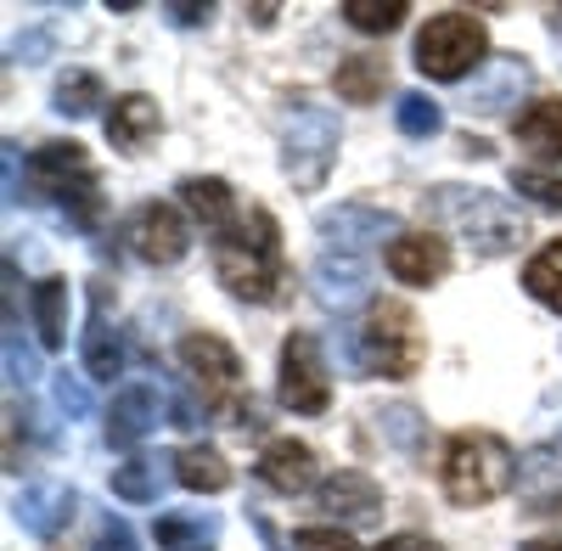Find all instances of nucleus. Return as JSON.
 Here are the masks:
<instances>
[{"mask_svg": "<svg viewBox=\"0 0 562 551\" xmlns=\"http://www.w3.org/2000/svg\"><path fill=\"white\" fill-rule=\"evenodd\" d=\"M315 232H321L326 254H360L366 259L371 243L400 237V220L389 209H378V203H338V209H326L315 220Z\"/></svg>", "mask_w": 562, "mask_h": 551, "instance_id": "9b49d317", "label": "nucleus"}, {"mask_svg": "<svg viewBox=\"0 0 562 551\" xmlns=\"http://www.w3.org/2000/svg\"><path fill=\"white\" fill-rule=\"evenodd\" d=\"M450 270V243L439 232H400L389 243V276L405 288H434Z\"/></svg>", "mask_w": 562, "mask_h": 551, "instance_id": "2eb2a0df", "label": "nucleus"}, {"mask_svg": "<svg viewBox=\"0 0 562 551\" xmlns=\"http://www.w3.org/2000/svg\"><path fill=\"white\" fill-rule=\"evenodd\" d=\"M259 484L276 490V495H304L315 490V450L304 439H270L259 450V462H254Z\"/></svg>", "mask_w": 562, "mask_h": 551, "instance_id": "a211bd4d", "label": "nucleus"}, {"mask_svg": "<svg viewBox=\"0 0 562 551\" xmlns=\"http://www.w3.org/2000/svg\"><path fill=\"white\" fill-rule=\"evenodd\" d=\"M52 400H57V411H63L68 423H85L90 417V383L79 372H57L52 378Z\"/></svg>", "mask_w": 562, "mask_h": 551, "instance_id": "72a5a7b5", "label": "nucleus"}, {"mask_svg": "<svg viewBox=\"0 0 562 551\" xmlns=\"http://www.w3.org/2000/svg\"><path fill=\"white\" fill-rule=\"evenodd\" d=\"M366 288H371V265L360 254H321L310 265V293H315L321 310H333V315L355 310L366 299Z\"/></svg>", "mask_w": 562, "mask_h": 551, "instance_id": "ddd939ff", "label": "nucleus"}, {"mask_svg": "<svg viewBox=\"0 0 562 551\" xmlns=\"http://www.w3.org/2000/svg\"><path fill=\"white\" fill-rule=\"evenodd\" d=\"M79 513V495L57 479H45V484H23V495L12 501V518L23 535H40V540H52L57 529H68Z\"/></svg>", "mask_w": 562, "mask_h": 551, "instance_id": "dca6fc26", "label": "nucleus"}, {"mask_svg": "<svg viewBox=\"0 0 562 551\" xmlns=\"http://www.w3.org/2000/svg\"><path fill=\"white\" fill-rule=\"evenodd\" d=\"M512 192L535 198L540 209H562V180L546 175V169H512Z\"/></svg>", "mask_w": 562, "mask_h": 551, "instance_id": "f704fd0d", "label": "nucleus"}, {"mask_svg": "<svg viewBox=\"0 0 562 551\" xmlns=\"http://www.w3.org/2000/svg\"><path fill=\"white\" fill-rule=\"evenodd\" d=\"M546 29H551V40H562V7H551V18H546Z\"/></svg>", "mask_w": 562, "mask_h": 551, "instance_id": "49530a36", "label": "nucleus"}, {"mask_svg": "<svg viewBox=\"0 0 562 551\" xmlns=\"http://www.w3.org/2000/svg\"><path fill=\"white\" fill-rule=\"evenodd\" d=\"M29 169H34L40 198H52L57 214L74 225V232H97L102 214H108V198H102V175H97V164L85 158L79 142H45V147L34 153Z\"/></svg>", "mask_w": 562, "mask_h": 551, "instance_id": "20e7f679", "label": "nucleus"}, {"mask_svg": "<svg viewBox=\"0 0 562 551\" xmlns=\"http://www.w3.org/2000/svg\"><path fill=\"white\" fill-rule=\"evenodd\" d=\"M276 400L299 411V417H321L333 405V378H326L321 344L310 333H293L281 344V366H276Z\"/></svg>", "mask_w": 562, "mask_h": 551, "instance_id": "6e6552de", "label": "nucleus"}, {"mask_svg": "<svg viewBox=\"0 0 562 551\" xmlns=\"http://www.w3.org/2000/svg\"><path fill=\"white\" fill-rule=\"evenodd\" d=\"M113 495H119V501H135V507H158L164 468L147 462V456H130L124 468H113Z\"/></svg>", "mask_w": 562, "mask_h": 551, "instance_id": "c756f323", "label": "nucleus"}, {"mask_svg": "<svg viewBox=\"0 0 562 551\" xmlns=\"http://www.w3.org/2000/svg\"><path fill=\"white\" fill-rule=\"evenodd\" d=\"M512 130H518V142H524L529 153H540L546 164H562V97L529 102Z\"/></svg>", "mask_w": 562, "mask_h": 551, "instance_id": "5701e85b", "label": "nucleus"}, {"mask_svg": "<svg viewBox=\"0 0 562 551\" xmlns=\"http://www.w3.org/2000/svg\"><path fill=\"white\" fill-rule=\"evenodd\" d=\"M158 130H164V113H158V102L153 97H119L113 108H108V142H113V153H140L147 142H158Z\"/></svg>", "mask_w": 562, "mask_h": 551, "instance_id": "412c9836", "label": "nucleus"}, {"mask_svg": "<svg viewBox=\"0 0 562 551\" xmlns=\"http://www.w3.org/2000/svg\"><path fill=\"white\" fill-rule=\"evenodd\" d=\"M90 551H140V546H135V529L124 518H108L97 529V546H90Z\"/></svg>", "mask_w": 562, "mask_h": 551, "instance_id": "4c0bfd02", "label": "nucleus"}, {"mask_svg": "<svg viewBox=\"0 0 562 551\" xmlns=\"http://www.w3.org/2000/svg\"><path fill=\"white\" fill-rule=\"evenodd\" d=\"M422 203H428V214L445 232H456L479 259H501L524 243V214L506 198H495L490 187H456V180H445V187H434Z\"/></svg>", "mask_w": 562, "mask_h": 551, "instance_id": "f03ea898", "label": "nucleus"}, {"mask_svg": "<svg viewBox=\"0 0 562 551\" xmlns=\"http://www.w3.org/2000/svg\"><path fill=\"white\" fill-rule=\"evenodd\" d=\"M378 551H439V546H434L428 535H389Z\"/></svg>", "mask_w": 562, "mask_h": 551, "instance_id": "79ce46f5", "label": "nucleus"}, {"mask_svg": "<svg viewBox=\"0 0 562 551\" xmlns=\"http://www.w3.org/2000/svg\"><path fill=\"white\" fill-rule=\"evenodd\" d=\"M45 52H52V34H23V40L12 45V57H29V63H40Z\"/></svg>", "mask_w": 562, "mask_h": 551, "instance_id": "a19ab883", "label": "nucleus"}, {"mask_svg": "<svg viewBox=\"0 0 562 551\" xmlns=\"http://www.w3.org/2000/svg\"><path fill=\"white\" fill-rule=\"evenodd\" d=\"M164 18L175 23V29H203L209 18H214V7L203 0V7H164Z\"/></svg>", "mask_w": 562, "mask_h": 551, "instance_id": "58836bf2", "label": "nucleus"}, {"mask_svg": "<svg viewBox=\"0 0 562 551\" xmlns=\"http://www.w3.org/2000/svg\"><path fill=\"white\" fill-rule=\"evenodd\" d=\"M529 85H535L529 57H518V52H501V57H490V63L473 74V85H467V108H473L479 119L512 113V108H518V102L529 97Z\"/></svg>", "mask_w": 562, "mask_h": 551, "instance_id": "f8f14e48", "label": "nucleus"}, {"mask_svg": "<svg viewBox=\"0 0 562 551\" xmlns=\"http://www.w3.org/2000/svg\"><path fill=\"white\" fill-rule=\"evenodd\" d=\"M180 366L192 372V383L203 389V400L209 405H220V411H231L237 400V383H243V360H237V349H231L220 333H192L180 344Z\"/></svg>", "mask_w": 562, "mask_h": 551, "instance_id": "9d476101", "label": "nucleus"}, {"mask_svg": "<svg viewBox=\"0 0 562 551\" xmlns=\"http://www.w3.org/2000/svg\"><path fill=\"white\" fill-rule=\"evenodd\" d=\"M158 417H164V394H158L153 383H124V389L113 394V405H108L102 434H108L113 450H135L140 439L158 428Z\"/></svg>", "mask_w": 562, "mask_h": 551, "instance_id": "4468645a", "label": "nucleus"}, {"mask_svg": "<svg viewBox=\"0 0 562 551\" xmlns=\"http://www.w3.org/2000/svg\"><path fill=\"white\" fill-rule=\"evenodd\" d=\"M445 495L456 501V507H490L495 495H506L512 484H518V456H512V445L501 434H456L445 445Z\"/></svg>", "mask_w": 562, "mask_h": 551, "instance_id": "7ed1b4c3", "label": "nucleus"}, {"mask_svg": "<svg viewBox=\"0 0 562 551\" xmlns=\"http://www.w3.org/2000/svg\"><path fill=\"white\" fill-rule=\"evenodd\" d=\"M524 551H562V535H535L524 540Z\"/></svg>", "mask_w": 562, "mask_h": 551, "instance_id": "c03bdc74", "label": "nucleus"}, {"mask_svg": "<svg viewBox=\"0 0 562 551\" xmlns=\"http://www.w3.org/2000/svg\"><path fill=\"white\" fill-rule=\"evenodd\" d=\"M378 423H383V439L400 445L405 456H422V445H428V423H422L416 405H389Z\"/></svg>", "mask_w": 562, "mask_h": 551, "instance_id": "473e14b6", "label": "nucleus"}, {"mask_svg": "<svg viewBox=\"0 0 562 551\" xmlns=\"http://www.w3.org/2000/svg\"><path fill=\"white\" fill-rule=\"evenodd\" d=\"M214 276L231 299L248 304H276L288 288V265H281V225L270 209H248L237 232L214 237Z\"/></svg>", "mask_w": 562, "mask_h": 551, "instance_id": "f257e3e1", "label": "nucleus"}, {"mask_svg": "<svg viewBox=\"0 0 562 551\" xmlns=\"http://www.w3.org/2000/svg\"><path fill=\"white\" fill-rule=\"evenodd\" d=\"M405 0H383V7H378V0H344V18L360 29V34H394L400 23H405Z\"/></svg>", "mask_w": 562, "mask_h": 551, "instance_id": "2f4dec72", "label": "nucleus"}, {"mask_svg": "<svg viewBox=\"0 0 562 551\" xmlns=\"http://www.w3.org/2000/svg\"><path fill=\"white\" fill-rule=\"evenodd\" d=\"M490 57V34H484V23L473 18V12H439V18H428L422 23V34H416V68L428 74V79H445V85H456V79H467V68L473 63H484Z\"/></svg>", "mask_w": 562, "mask_h": 551, "instance_id": "0eeeda50", "label": "nucleus"}, {"mask_svg": "<svg viewBox=\"0 0 562 551\" xmlns=\"http://www.w3.org/2000/svg\"><path fill=\"white\" fill-rule=\"evenodd\" d=\"M7 203H18V147L7 142Z\"/></svg>", "mask_w": 562, "mask_h": 551, "instance_id": "37998d69", "label": "nucleus"}, {"mask_svg": "<svg viewBox=\"0 0 562 551\" xmlns=\"http://www.w3.org/2000/svg\"><path fill=\"white\" fill-rule=\"evenodd\" d=\"M394 124H400V135H411V142H434V135L445 130V108L428 97V90H405V97L394 102Z\"/></svg>", "mask_w": 562, "mask_h": 551, "instance_id": "7c9ffc66", "label": "nucleus"}, {"mask_svg": "<svg viewBox=\"0 0 562 551\" xmlns=\"http://www.w3.org/2000/svg\"><path fill=\"white\" fill-rule=\"evenodd\" d=\"M34 378H40V360H34V349L23 344V333L12 327V333H7V383H12V389H29Z\"/></svg>", "mask_w": 562, "mask_h": 551, "instance_id": "c9c22d12", "label": "nucleus"}, {"mask_svg": "<svg viewBox=\"0 0 562 551\" xmlns=\"http://www.w3.org/2000/svg\"><path fill=\"white\" fill-rule=\"evenodd\" d=\"M293 551H360V546L344 529H299L293 535Z\"/></svg>", "mask_w": 562, "mask_h": 551, "instance_id": "e433bc0d", "label": "nucleus"}, {"mask_svg": "<svg viewBox=\"0 0 562 551\" xmlns=\"http://www.w3.org/2000/svg\"><path fill=\"white\" fill-rule=\"evenodd\" d=\"M214 535H220V518L214 513H158L153 518L158 551H186V546H203Z\"/></svg>", "mask_w": 562, "mask_h": 551, "instance_id": "cd10ccee", "label": "nucleus"}, {"mask_svg": "<svg viewBox=\"0 0 562 551\" xmlns=\"http://www.w3.org/2000/svg\"><path fill=\"white\" fill-rule=\"evenodd\" d=\"M180 203H186V214H192L209 237H225V232H237V225H243L237 198H231V187L214 180V175H186L180 180Z\"/></svg>", "mask_w": 562, "mask_h": 551, "instance_id": "aec40b11", "label": "nucleus"}, {"mask_svg": "<svg viewBox=\"0 0 562 551\" xmlns=\"http://www.w3.org/2000/svg\"><path fill=\"white\" fill-rule=\"evenodd\" d=\"M344 130L338 113L321 108L315 97H288V113H281V175L293 180L299 192H315L338 164Z\"/></svg>", "mask_w": 562, "mask_h": 551, "instance_id": "39448f33", "label": "nucleus"}, {"mask_svg": "<svg viewBox=\"0 0 562 551\" xmlns=\"http://www.w3.org/2000/svg\"><path fill=\"white\" fill-rule=\"evenodd\" d=\"M518 501L529 513H540V518L562 513V439L535 445L518 462Z\"/></svg>", "mask_w": 562, "mask_h": 551, "instance_id": "f3484780", "label": "nucleus"}, {"mask_svg": "<svg viewBox=\"0 0 562 551\" xmlns=\"http://www.w3.org/2000/svg\"><path fill=\"white\" fill-rule=\"evenodd\" d=\"M422 327L400 299H378L355 333V360L371 378H416L422 372Z\"/></svg>", "mask_w": 562, "mask_h": 551, "instance_id": "423d86ee", "label": "nucleus"}, {"mask_svg": "<svg viewBox=\"0 0 562 551\" xmlns=\"http://www.w3.org/2000/svg\"><path fill=\"white\" fill-rule=\"evenodd\" d=\"M169 423H175V428H198V400H192V394H175Z\"/></svg>", "mask_w": 562, "mask_h": 551, "instance_id": "ea45409f", "label": "nucleus"}, {"mask_svg": "<svg viewBox=\"0 0 562 551\" xmlns=\"http://www.w3.org/2000/svg\"><path fill=\"white\" fill-rule=\"evenodd\" d=\"M524 288H529L535 304H546V310L562 315V243H546V248L524 265Z\"/></svg>", "mask_w": 562, "mask_h": 551, "instance_id": "c85d7f7f", "label": "nucleus"}, {"mask_svg": "<svg viewBox=\"0 0 562 551\" xmlns=\"http://www.w3.org/2000/svg\"><path fill=\"white\" fill-rule=\"evenodd\" d=\"M124 243L140 265H180L192 248V232H186V214L175 203H140L124 225Z\"/></svg>", "mask_w": 562, "mask_h": 551, "instance_id": "1a4fd4ad", "label": "nucleus"}, {"mask_svg": "<svg viewBox=\"0 0 562 551\" xmlns=\"http://www.w3.org/2000/svg\"><path fill=\"white\" fill-rule=\"evenodd\" d=\"M52 102H57L63 119H90L97 108H108V85L90 74V68H68L57 79V90H52Z\"/></svg>", "mask_w": 562, "mask_h": 551, "instance_id": "bb28decb", "label": "nucleus"}, {"mask_svg": "<svg viewBox=\"0 0 562 551\" xmlns=\"http://www.w3.org/2000/svg\"><path fill=\"white\" fill-rule=\"evenodd\" d=\"M254 529H259V540H265V551H281V535L265 524V518H254Z\"/></svg>", "mask_w": 562, "mask_h": 551, "instance_id": "a18cd8bd", "label": "nucleus"}, {"mask_svg": "<svg viewBox=\"0 0 562 551\" xmlns=\"http://www.w3.org/2000/svg\"><path fill=\"white\" fill-rule=\"evenodd\" d=\"M175 484L180 490H198V495H220V490H231V468H225V456L220 450H209V445H186V450H175Z\"/></svg>", "mask_w": 562, "mask_h": 551, "instance_id": "b1692460", "label": "nucleus"}, {"mask_svg": "<svg viewBox=\"0 0 562 551\" xmlns=\"http://www.w3.org/2000/svg\"><path fill=\"white\" fill-rule=\"evenodd\" d=\"M85 372L90 378H124V338L108 327V288H97V310H90V327H85Z\"/></svg>", "mask_w": 562, "mask_h": 551, "instance_id": "4be33fe9", "label": "nucleus"}, {"mask_svg": "<svg viewBox=\"0 0 562 551\" xmlns=\"http://www.w3.org/2000/svg\"><path fill=\"white\" fill-rule=\"evenodd\" d=\"M315 501H321V513H333L338 524H371V518H383V490H378V479L355 473V468H344V473L326 479V484L315 490Z\"/></svg>", "mask_w": 562, "mask_h": 551, "instance_id": "6ab92c4d", "label": "nucleus"}, {"mask_svg": "<svg viewBox=\"0 0 562 551\" xmlns=\"http://www.w3.org/2000/svg\"><path fill=\"white\" fill-rule=\"evenodd\" d=\"M333 85H338V97H344V102L366 108V102H378L383 90H389V63H383V57H371V52L344 57L338 74H333Z\"/></svg>", "mask_w": 562, "mask_h": 551, "instance_id": "393cba45", "label": "nucleus"}, {"mask_svg": "<svg viewBox=\"0 0 562 551\" xmlns=\"http://www.w3.org/2000/svg\"><path fill=\"white\" fill-rule=\"evenodd\" d=\"M34 333L45 349H63L68 344V282L63 276H45L34 288Z\"/></svg>", "mask_w": 562, "mask_h": 551, "instance_id": "a878e982", "label": "nucleus"}]
</instances>
